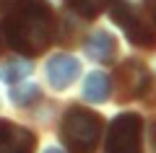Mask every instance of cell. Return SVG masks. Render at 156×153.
Here are the masks:
<instances>
[{
	"label": "cell",
	"mask_w": 156,
	"mask_h": 153,
	"mask_svg": "<svg viewBox=\"0 0 156 153\" xmlns=\"http://www.w3.org/2000/svg\"><path fill=\"white\" fill-rule=\"evenodd\" d=\"M37 99H39V86H34V83H16V86H11V101L16 106H29Z\"/></svg>",
	"instance_id": "cell-12"
},
{
	"label": "cell",
	"mask_w": 156,
	"mask_h": 153,
	"mask_svg": "<svg viewBox=\"0 0 156 153\" xmlns=\"http://www.w3.org/2000/svg\"><path fill=\"white\" fill-rule=\"evenodd\" d=\"M109 18L125 31V37H128L130 44H135V47H143V49L156 47V29L151 26V23L146 21L143 16H140V13L135 11L130 3H125V0H117L115 5L109 8Z\"/></svg>",
	"instance_id": "cell-3"
},
{
	"label": "cell",
	"mask_w": 156,
	"mask_h": 153,
	"mask_svg": "<svg viewBox=\"0 0 156 153\" xmlns=\"http://www.w3.org/2000/svg\"><path fill=\"white\" fill-rule=\"evenodd\" d=\"M3 34L16 52L37 57L55 39V13L44 0H26L5 16Z\"/></svg>",
	"instance_id": "cell-1"
},
{
	"label": "cell",
	"mask_w": 156,
	"mask_h": 153,
	"mask_svg": "<svg viewBox=\"0 0 156 153\" xmlns=\"http://www.w3.org/2000/svg\"><path fill=\"white\" fill-rule=\"evenodd\" d=\"M109 93H112V83H109V78H107V73L94 70V73L86 75V81H83V99L86 101L104 104L107 99H109Z\"/></svg>",
	"instance_id": "cell-9"
},
{
	"label": "cell",
	"mask_w": 156,
	"mask_h": 153,
	"mask_svg": "<svg viewBox=\"0 0 156 153\" xmlns=\"http://www.w3.org/2000/svg\"><path fill=\"white\" fill-rule=\"evenodd\" d=\"M78 75H81V62L70 55H55L47 62V81L55 91L68 88Z\"/></svg>",
	"instance_id": "cell-7"
},
{
	"label": "cell",
	"mask_w": 156,
	"mask_h": 153,
	"mask_svg": "<svg viewBox=\"0 0 156 153\" xmlns=\"http://www.w3.org/2000/svg\"><path fill=\"white\" fill-rule=\"evenodd\" d=\"M104 120L101 114L86 109V106H70L62 117L60 137L70 153H94L99 145Z\"/></svg>",
	"instance_id": "cell-2"
},
{
	"label": "cell",
	"mask_w": 156,
	"mask_h": 153,
	"mask_svg": "<svg viewBox=\"0 0 156 153\" xmlns=\"http://www.w3.org/2000/svg\"><path fill=\"white\" fill-rule=\"evenodd\" d=\"M148 68L140 60H125L115 70V101H133L148 91Z\"/></svg>",
	"instance_id": "cell-5"
},
{
	"label": "cell",
	"mask_w": 156,
	"mask_h": 153,
	"mask_svg": "<svg viewBox=\"0 0 156 153\" xmlns=\"http://www.w3.org/2000/svg\"><path fill=\"white\" fill-rule=\"evenodd\" d=\"M0 49H3V34H0Z\"/></svg>",
	"instance_id": "cell-17"
},
{
	"label": "cell",
	"mask_w": 156,
	"mask_h": 153,
	"mask_svg": "<svg viewBox=\"0 0 156 153\" xmlns=\"http://www.w3.org/2000/svg\"><path fill=\"white\" fill-rule=\"evenodd\" d=\"M44 153H62V151H60V148H47Z\"/></svg>",
	"instance_id": "cell-16"
},
{
	"label": "cell",
	"mask_w": 156,
	"mask_h": 153,
	"mask_svg": "<svg viewBox=\"0 0 156 153\" xmlns=\"http://www.w3.org/2000/svg\"><path fill=\"white\" fill-rule=\"evenodd\" d=\"M151 145H154V151H156V120H154V125H151Z\"/></svg>",
	"instance_id": "cell-14"
},
{
	"label": "cell",
	"mask_w": 156,
	"mask_h": 153,
	"mask_svg": "<svg viewBox=\"0 0 156 153\" xmlns=\"http://www.w3.org/2000/svg\"><path fill=\"white\" fill-rule=\"evenodd\" d=\"M148 11H151V18L156 21V0H148Z\"/></svg>",
	"instance_id": "cell-15"
},
{
	"label": "cell",
	"mask_w": 156,
	"mask_h": 153,
	"mask_svg": "<svg viewBox=\"0 0 156 153\" xmlns=\"http://www.w3.org/2000/svg\"><path fill=\"white\" fill-rule=\"evenodd\" d=\"M21 3H26V0H0V13H11V11H16Z\"/></svg>",
	"instance_id": "cell-13"
},
{
	"label": "cell",
	"mask_w": 156,
	"mask_h": 153,
	"mask_svg": "<svg viewBox=\"0 0 156 153\" xmlns=\"http://www.w3.org/2000/svg\"><path fill=\"white\" fill-rule=\"evenodd\" d=\"M29 73H31V62L29 60H11V62H3L0 65V81L8 83V86H16Z\"/></svg>",
	"instance_id": "cell-11"
},
{
	"label": "cell",
	"mask_w": 156,
	"mask_h": 153,
	"mask_svg": "<svg viewBox=\"0 0 156 153\" xmlns=\"http://www.w3.org/2000/svg\"><path fill=\"white\" fill-rule=\"evenodd\" d=\"M37 135L16 122L0 120V153H34Z\"/></svg>",
	"instance_id": "cell-6"
},
{
	"label": "cell",
	"mask_w": 156,
	"mask_h": 153,
	"mask_svg": "<svg viewBox=\"0 0 156 153\" xmlns=\"http://www.w3.org/2000/svg\"><path fill=\"white\" fill-rule=\"evenodd\" d=\"M83 52L96 62H112V57H115V52H117V42H115V37H112L109 31L99 29V31H94L86 39Z\"/></svg>",
	"instance_id": "cell-8"
},
{
	"label": "cell",
	"mask_w": 156,
	"mask_h": 153,
	"mask_svg": "<svg viewBox=\"0 0 156 153\" xmlns=\"http://www.w3.org/2000/svg\"><path fill=\"white\" fill-rule=\"evenodd\" d=\"M115 3H117V0H65V5L70 8L73 13L83 16V18H94V16H99L101 11L112 8Z\"/></svg>",
	"instance_id": "cell-10"
},
{
	"label": "cell",
	"mask_w": 156,
	"mask_h": 153,
	"mask_svg": "<svg viewBox=\"0 0 156 153\" xmlns=\"http://www.w3.org/2000/svg\"><path fill=\"white\" fill-rule=\"evenodd\" d=\"M143 120L135 112L117 114L109 125L107 135V153H143Z\"/></svg>",
	"instance_id": "cell-4"
}]
</instances>
